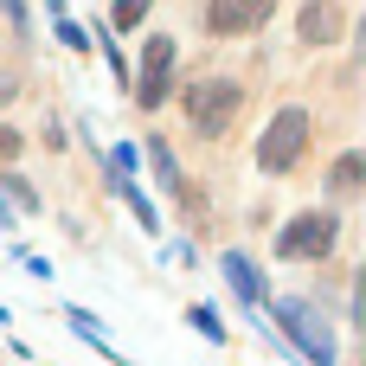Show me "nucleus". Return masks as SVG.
Masks as SVG:
<instances>
[{"instance_id":"f8f14e48","label":"nucleus","mask_w":366,"mask_h":366,"mask_svg":"<svg viewBox=\"0 0 366 366\" xmlns=\"http://www.w3.org/2000/svg\"><path fill=\"white\" fill-rule=\"evenodd\" d=\"M366 187V148H341L335 161H328V174H322V193H328V206L341 212L347 199H360Z\"/></svg>"},{"instance_id":"20e7f679","label":"nucleus","mask_w":366,"mask_h":366,"mask_svg":"<svg viewBox=\"0 0 366 366\" xmlns=\"http://www.w3.org/2000/svg\"><path fill=\"white\" fill-rule=\"evenodd\" d=\"M174 90H180V39L167 32V26H148L142 32V45L129 51V103L142 109V116H161L167 103H174Z\"/></svg>"},{"instance_id":"ddd939ff","label":"nucleus","mask_w":366,"mask_h":366,"mask_svg":"<svg viewBox=\"0 0 366 366\" xmlns=\"http://www.w3.org/2000/svg\"><path fill=\"white\" fill-rule=\"evenodd\" d=\"M39 26L71 51V58H90V19L77 13V6H64V0H51V6H39Z\"/></svg>"},{"instance_id":"f03ea898","label":"nucleus","mask_w":366,"mask_h":366,"mask_svg":"<svg viewBox=\"0 0 366 366\" xmlns=\"http://www.w3.org/2000/svg\"><path fill=\"white\" fill-rule=\"evenodd\" d=\"M174 103H180L187 135L206 142V148H219L238 129V116H244V77L238 71H193V77H180Z\"/></svg>"},{"instance_id":"6e6552de","label":"nucleus","mask_w":366,"mask_h":366,"mask_svg":"<svg viewBox=\"0 0 366 366\" xmlns=\"http://www.w3.org/2000/svg\"><path fill=\"white\" fill-rule=\"evenodd\" d=\"M135 148H142V174H148V180H154L167 199H187V167H180V154H174V135L148 129ZM148 180H142V187H148Z\"/></svg>"},{"instance_id":"4be33fe9","label":"nucleus","mask_w":366,"mask_h":366,"mask_svg":"<svg viewBox=\"0 0 366 366\" xmlns=\"http://www.w3.org/2000/svg\"><path fill=\"white\" fill-rule=\"evenodd\" d=\"M39 148H45V154H71V122H58V116H51V122L39 129Z\"/></svg>"},{"instance_id":"f3484780","label":"nucleus","mask_w":366,"mask_h":366,"mask_svg":"<svg viewBox=\"0 0 366 366\" xmlns=\"http://www.w3.org/2000/svg\"><path fill=\"white\" fill-rule=\"evenodd\" d=\"M0 39H13V45H32V39H39V6H26V0H6V6H0Z\"/></svg>"},{"instance_id":"5701e85b","label":"nucleus","mask_w":366,"mask_h":366,"mask_svg":"<svg viewBox=\"0 0 366 366\" xmlns=\"http://www.w3.org/2000/svg\"><path fill=\"white\" fill-rule=\"evenodd\" d=\"M0 238H19V219H13V206L0 199Z\"/></svg>"},{"instance_id":"1a4fd4ad","label":"nucleus","mask_w":366,"mask_h":366,"mask_svg":"<svg viewBox=\"0 0 366 366\" xmlns=\"http://www.w3.org/2000/svg\"><path fill=\"white\" fill-rule=\"evenodd\" d=\"M347 19H354V13H347V6H328V0H322V6L309 0V6H296V13H290V26H296V45H309V51H328V45H341V39H347Z\"/></svg>"},{"instance_id":"aec40b11","label":"nucleus","mask_w":366,"mask_h":366,"mask_svg":"<svg viewBox=\"0 0 366 366\" xmlns=\"http://www.w3.org/2000/svg\"><path fill=\"white\" fill-rule=\"evenodd\" d=\"M26 90H32V71H26V64H0V122L13 116V103H19Z\"/></svg>"},{"instance_id":"2eb2a0df","label":"nucleus","mask_w":366,"mask_h":366,"mask_svg":"<svg viewBox=\"0 0 366 366\" xmlns=\"http://www.w3.org/2000/svg\"><path fill=\"white\" fill-rule=\"evenodd\" d=\"M97 26H103L109 39H122V32H148V26H154V6H148V0H116L109 13H97Z\"/></svg>"},{"instance_id":"0eeeda50","label":"nucleus","mask_w":366,"mask_h":366,"mask_svg":"<svg viewBox=\"0 0 366 366\" xmlns=\"http://www.w3.org/2000/svg\"><path fill=\"white\" fill-rule=\"evenodd\" d=\"M193 19H199L206 39H257V32L277 19V6H270V0H212V6H199Z\"/></svg>"},{"instance_id":"412c9836","label":"nucleus","mask_w":366,"mask_h":366,"mask_svg":"<svg viewBox=\"0 0 366 366\" xmlns=\"http://www.w3.org/2000/svg\"><path fill=\"white\" fill-rule=\"evenodd\" d=\"M26 148H32V129H19V122L6 116V122H0V174H6V167H19V161H26Z\"/></svg>"},{"instance_id":"4468645a","label":"nucleus","mask_w":366,"mask_h":366,"mask_svg":"<svg viewBox=\"0 0 366 366\" xmlns=\"http://www.w3.org/2000/svg\"><path fill=\"white\" fill-rule=\"evenodd\" d=\"M0 199L13 206V219H39V212H45V193H39V180H32L26 167H6V174H0Z\"/></svg>"},{"instance_id":"9d476101","label":"nucleus","mask_w":366,"mask_h":366,"mask_svg":"<svg viewBox=\"0 0 366 366\" xmlns=\"http://www.w3.org/2000/svg\"><path fill=\"white\" fill-rule=\"evenodd\" d=\"M103 193H109V199H116V206H122V212H129V219H135V225H142V232H148L154 244L167 238V219H161V199H154V193H148L142 180H116V174H103Z\"/></svg>"},{"instance_id":"7ed1b4c3","label":"nucleus","mask_w":366,"mask_h":366,"mask_svg":"<svg viewBox=\"0 0 366 366\" xmlns=\"http://www.w3.org/2000/svg\"><path fill=\"white\" fill-rule=\"evenodd\" d=\"M315 109L309 103H277L270 109V122H264V135L251 142V167L264 174V180H290V174H302V161L315 154Z\"/></svg>"},{"instance_id":"a211bd4d","label":"nucleus","mask_w":366,"mask_h":366,"mask_svg":"<svg viewBox=\"0 0 366 366\" xmlns=\"http://www.w3.org/2000/svg\"><path fill=\"white\" fill-rule=\"evenodd\" d=\"M6 257H13V264H19L32 283H58V264H51V257H39L26 238H6Z\"/></svg>"},{"instance_id":"39448f33","label":"nucleus","mask_w":366,"mask_h":366,"mask_svg":"<svg viewBox=\"0 0 366 366\" xmlns=\"http://www.w3.org/2000/svg\"><path fill=\"white\" fill-rule=\"evenodd\" d=\"M347 244V219L335 206H302L270 232V257L277 264H335Z\"/></svg>"},{"instance_id":"9b49d317","label":"nucleus","mask_w":366,"mask_h":366,"mask_svg":"<svg viewBox=\"0 0 366 366\" xmlns=\"http://www.w3.org/2000/svg\"><path fill=\"white\" fill-rule=\"evenodd\" d=\"M58 322H64V328H71V335H77V341H84L97 360L129 366V360H122V347H116V328H109L103 315H90V309H77V302H58Z\"/></svg>"},{"instance_id":"f257e3e1","label":"nucleus","mask_w":366,"mask_h":366,"mask_svg":"<svg viewBox=\"0 0 366 366\" xmlns=\"http://www.w3.org/2000/svg\"><path fill=\"white\" fill-rule=\"evenodd\" d=\"M270 335L290 347V360L302 366H341L347 360V341H341V322L309 296V290H277L270 309H264Z\"/></svg>"},{"instance_id":"6ab92c4d","label":"nucleus","mask_w":366,"mask_h":366,"mask_svg":"<svg viewBox=\"0 0 366 366\" xmlns=\"http://www.w3.org/2000/svg\"><path fill=\"white\" fill-rule=\"evenodd\" d=\"M154 264H161V270H193V264H199V244H193V238H174V232H167V238L154 244Z\"/></svg>"},{"instance_id":"393cba45","label":"nucleus","mask_w":366,"mask_h":366,"mask_svg":"<svg viewBox=\"0 0 366 366\" xmlns=\"http://www.w3.org/2000/svg\"><path fill=\"white\" fill-rule=\"evenodd\" d=\"M0 51H6V39H0Z\"/></svg>"},{"instance_id":"b1692460","label":"nucleus","mask_w":366,"mask_h":366,"mask_svg":"<svg viewBox=\"0 0 366 366\" xmlns=\"http://www.w3.org/2000/svg\"><path fill=\"white\" fill-rule=\"evenodd\" d=\"M0 328H13V302H0Z\"/></svg>"},{"instance_id":"dca6fc26","label":"nucleus","mask_w":366,"mask_h":366,"mask_svg":"<svg viewBox=\"0 0 366 366\" xmlns=\"http://www.w3.org/2000/svg\"><path fill=\"white\" fill-rule=\"evenodd\" d=\"M187 328H193L206 347H232V322H225V309H212V302H187Z\"/></svg>"},{"instance_id":"423d86ee","label":"nucleus","mask_w":366,"mask_h":366,"mask_svg":"<svg viewBox=\"0 0 366 366\" xmlns=\"http://www.w3.org/2000/svg\"><path fill=\"white\" fill-rule=\"evenodd\" d=\"M212 270H219V283H225V296H232L238 315H264L270 309L277 283H270V270H264V257L251 244H219L212 251Z\"/></svg>"}]
</instances>
